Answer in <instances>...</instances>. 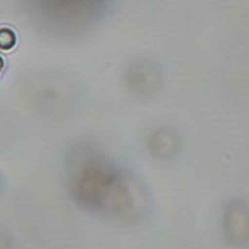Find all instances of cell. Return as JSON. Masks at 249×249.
Segmentation results:
<instances>
[{"label": "cell", "mask_w": 249, "mask_h": 249, "mask_svg": "<svg viewBox=\"0 0 249 249\" xmlns=\"http://www.w3.org/2000/svg\"><path fill=\"white\" fill-rule=\"evenodd\" d=\"M15 41L14 33L9 29H0V46L3 49L12 48Z\"/></svg>", "instance_id": "cell-1"}]
</instances>
